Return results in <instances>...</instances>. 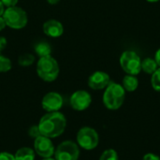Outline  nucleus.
<instances>
[{
    "label": "nucleus",
    "mask_w": 160,
    "mask_h": 160,
    "mask_svg": "<svg viewBox=\"0 0 160 160\" xmlns=\"http://www.w3.org/2000/svg\"><path fill=\"white\" fill-rule=\"evenodd\" d=\"M38 126L41 135L53 139L64 133L67 128V119L60 112H47L40 118Z\"/></svg>",
    "instance_id": "obj_1"
},
{
    "label": "nucleus",
    "mask_w": 160,
    "mask_h": 160,
    "mask_svg": "<svg viewBox=\"0 0 160 160\" xmlns=\"http://www.w3.org/2000/svg\"><path fill=\"white\" fill-rule=\"evenodd\" d=\"M126 98V90L122 84L111 82L103 94V104L111 111H116L122 107Z\"/></svg>",
    "instance_id": "obj_2"
},
{
    "label": "nucleus",
    "mask_w": 160,
    "mask_h": 160,
    "mask_svg": "<svg viewBox=\"0 0 160 160\" xmlns=\"http://www.w3.org/2000/svg\"><path fill=\"white\" fill-rule=\"evenodd\" d=\"M59 66L57 61L51 55L40 57L37 64V73L38 77L47 82L55 81L59 75Z\"/></svg>",
    "instance_id": "obj_3"
},
{
    "label": "nucleus",
    "mask_w": 160,
    "mask_h": 160,
    "mask_svg": "<svg viewBox=\"0 0 160 160\" xmlns=\"http://www.w3.org/2000/svg\"><path fill=\"white\" fill-rule=\"evenodd\" d=\"M3 18L6 24L12 29H22L27 24V14L19 7H10L5 9Z\"/></svg>",
    "instance_id": "obj_4"
},
{
    "label": "nucleus",
    "mask_w": 160,
    "mask_h": 160,
    "mask_svg": "<svg viewBox=\"0 0 160 160\" xmlns=\"http://www.w3.org/2000/svg\"><path fill=\"white\" fill-rule=\"evenodd\" d=\"M77 144L79 147L86 150L91 151L98 147L99 143V136L96 129L90 127H83L79 129L77 136Z\"/></svg>",
    "instance_id": "obj_5"
},
{
    "label": "nucleus",
    "mask_w": 160,
    "mask_h": 160,
    "mask_svg": "<svg viewBox=\"0 0 160 160\" xmlns=\"http://www.w3.org/2000/svg\"><path fill=\"white\" fill-rule=\"evenodd\" d=\"M120 66L127 74L136 76L142 70V60L137 52L126 51L120 57Z\"/></svg>",
    "instance_id": "obj_6"
},
{
    "label": "nucleus",
    "mask_w": 160,
    "mask_h": 160,
    "mask_svg": "<svg viewBox=\"0 0 160 160\" xmlns=\"http://www.w3.org/2000/svg\"><path fill=\"white\" fill-rule=\"evenodd\" d=\"M55 160H78L80 158L79 145L72 141L62 142L54 151Z\"/></svg>",
    "instance_id": "obj_7"
},
{
    "label": "nucleus",
    "mask_w": 160,
    "mask_h": 160,
    "mask_svg": "<svg viewBox=\"0 0 160 160\" xmlns=\"http://www.w3.org/2000/svg\"><path fill=\"white\" fill-rule=\"evenodd\" d=\"M34 151L40 158H48L54 155L55 148L50 138L40 135L34 140Z\"/></svg>",
    "instance_id": "obj_8"
},
{
    "label": "nucleus",
    "mask_w": 160,
    "mask_h": 160,
    "mask_svg": "<svg viewBox=\"0 0 160 160\" xmlns=\"http://www.w3.org/2000/svg\"><path fill=\"white\" fill-rule=\"evenodd\" d=\"M91 103L92 97L87 91L84 90H78L74 92L69 98V104L71 108L78 112L85 111L89 108Z\"/></svg>",
    "instance_id": "obj_9"
},
{
    "label": "nucleus",
    "mask_w": 160,
    "mask_h": 160,
    "mask_svg": "<svg viewBox=\"0 0 160 160\" xmlns=\"http://www.w3.org/2000/svg\"><path fill=\"white\" fill-rule=\"evenodd\" d=\"M63 104H64V99L62 96L56 92L47 93L41 100L42 109L47 112H59V110L63 107Z\"/></svg>",
    "instance_id": "obj_10"
},
{
    "label": "nucleus",
    "mask_w": 160,
    "mask_h": 160,
    "mask_svg": "<svg viewBox=\"0 0 160 160\" xmlns=\"http://www.w3.org/2000/svg\"><path fill=\"white\" fill-rule=\"evenodd\" d=\"M110 82V76L104 71H96L88 79V86L93 90L104 89L108 86Z\"/></svg>",
    "instance_id": "obj_11"
},
{
    "label": "nucleus",
    "mask_w": 160,
    "mask_h": 160,
    "mask_svg": "<svg viewBox=\"0 0 160 160\" xmlns=\"http://www.w3.org/2000/svg\"><path fill=\"white\" fill-rule=\"evenodd\" d=\"M43 32L51 38H59L64 33L63 24L56 20H49L43 23Z\"/></svg>",
    "instance_id": "obj_12"
},
{
    "label": "nucleus",
    "mask_w": 160,
    "mask_h": 160,
    "mask_svg": "<svg viewBox=\"0 0 160 160\" xmlns=\"http://www.w3.org/2000/svg\"><path fill=\"white\" fill-rule=\"evenodd\" d=\"M122 86L128 92H134L139 86V80L134 75H126L123 78Z\"/></svg>",
    "instance_id": "obj_13"
},
{
    "label": "nucleus",
    "mask_w": 160,
    "mask_h": 160,
    "mask_svg": "<svg viewBox=\"0 0 160 160\" xmlns=\"http://www.w3.org/2000/svg\"><path fill=\"white\" fill-rule=\"evenodd\" d=\"M15 160H35L36 153L30 147H22L14 155Z\"/></svg>",
    "instance_id": "obj_14"
},
{
    "label": "nucleus",
    "mask_w": 160,
    "mask_h": 160,
    "mask_svg": "<svg viewBox=\"0 0 160 160\" xmlns=\"http://www.w3.org/2000/svg\"><path fill=\"white\" fill-rule=\"evenodd\" d=\"M34 50H35V52L39 57L49 56V55H51V52H52V47L47 41H39V42H38L35 45Z\"/></svg>",
    "instance_id": "obj_15"
},
{
    "label": "nucleus",
    "mask_w": 160,
    "mask_h": 160,
    "mask_svg": "<svg viewBox=\"0 0 160 160\" xmlns=\"http://www.w3.org/2000/svg\"><path fill=\"white\" fill-rule=\"evenodd\" d=\"M158 64L155 59L153 58H145L143 61H142V70H143L147 74H153L158 69Z\"/></svg>",
    "instance_id": "obj_16"
},
{
    "label": "nucleus",
    "mask_w": 160,
    "mask_h": 160,
    "mask_svg": "<svg viewBox=\"0 0 160 160\" xmlns=\"http://www.w3.org/2000/svg\"><path fill=\"white\" fill-rule=\"evenodd\" d=\"M34 61H35V57H34L33 54H31V53H24V54H22L19 57L18 63L22 67H28V66L32 65L34 63Z\"/></svg>",
    "instance_id": "obj_17"
},
{
    "label": "nucleus",
    "mask_w": 160,
    "mask_h": 160,
    "mask_svg": "<svg viewBox=\"0 0 160 160\" xmlns=\"http://www.w3.org/2000/svg\"><path fill=\"white\" fill-rule=\"evenodd\" d=\"M11 67H12V64H11V61L9 60V58L4 56L0 52V72H2V73L8 72L11 69Z\"/></svg>",
    "instance_id": "obj_18"
},
{
    "label": "nucleus",
    "mask_w": 160,
    "mask_h": 160,
    "mask_svg": "<svg viewBox=\"0 0 160 160\" xmlns=\"http://www.w3.org/2000/svg\"><path fill=\"white\" fill-rule=\"evenodd\" d=\"M99 160H119V157L114 149H107L101 154Z\"/></svg>",
    "instance_id": "obj_19"
},
{
    "label": "nucleus",
    "mask_w": 160,
    "mask_h": 160,
    "mask_svg": "<svg viewBox=\"0 0 160 160\" xmlns=\"http://www.w3.org/2000/svg\"><path fill=\"white\" fill-rule=\"evenodd\" d=\"M151 85L154 90H156L157 92H160V68L152 74Z\"/></svg>",
    "instance_id": "obj_20"
},
{
    "label": "nucleus",
    "mask_w": 160,
    "mask_h": 160,
    "mask_svg": "<svg viewBox=\"0 0 160 160\" xmlns=\"http://www.w3.org/2000/svg\"><path fill=\"white\" fill-rule=\"evenodd\" d=\"M41 135L40 131H39V128H38V125H34L32 127L29 128L28 129V136L33 138L34 140L38 137H39Z\"/></svg>",
    "instance_id": "obj_21"
},
{
    "label": "nucleus",
    "mask_w": 160,
    "mask_h": 160,
    "mask_svg": "<svg viewBox=\"0 0 160 160\" xmlns=\"http://www.w3.org/2000/svg\"><path fill=\"white\" fill-rule=\"evenodd\" d=\"M0 160H15V158L8 152H0Z\"/></svg>",
    "instance_id": "obj_22"
},
{
    "label": "nucleus",
    "mask_w": 160,
    "mask_h": 160,
    "mask_svg": "<svg viewBox=\"0 0 160 160\" xmlns=\"http://www.w3.org/2000/svg\"><path fill=\"white\" fill-rule=\"evenodd\" d=\"M142 160H160V157L153 153H148L143 156Z\"/></svg>",
    "instance_id": "obj_23"
},
{
    "label": "nucleus",
    "mask_w": 160,
    "mask_h": 160,
    "mask_svg": "<svg viewBox=\"0 0 160 160\" xmlns=\"http://www.w3.org/2000/svg\"><path fill=\"white\" fill-rule=\"evenodd\" d=\"M3 5L7 8H10V7H15L16 4L18 3V0H1Z\"/></svg>",
    "instance_id": "obj_24"
},
{
    "label": "nucleus",
    "mask_w": 160,
    "mask_h": 160,
    "mask_svg": "<svg viewBox=\"0 0 160 160\" xmlns=\"http://www.w3.org/2000/svg\"><path fill=\"white\" fill-rule=\"evenodd\" d=\"M7 46V39L5 37H0V52L6 48Z\"/></svg>",
    "instance_id": "obj_25"
},
{
    "label": "nucleus",
    "mask_w": 160,
    "mask_h": 160,
    "mask_svg": "<svg viewBox=\"0 0 160 160\" xmlns=\"http://www.w3.org/2000/svg\"><path fill=\"white\" fill-rule=\"evenodd\" d=\"M155 60H156V62H157V64H158V66L160 67V48L157 51V52H156V55H155Z\"/></svg>",
    "instance_id": "obj_26"
},
{
    "label": "nucleus",
    "mask_w": 160,
    "mask_h": 160,
    "mask_svg": "<svg viewBox=\"0 0 160 160\" xmlns=\"http://www.w3.org/2000/svg\"><path fill=\"white\" fill-rule=\"evenodd\" d=\"M6 26H7V24H6V22L4 20L3 16H0V31H2Z\"/></svg>",
    "instance_id": "obj_27"
},
{
    "label": "nucleus",
    "mask_w": 160,
    "mask_h": 160,
    "mask_svg": "<svg viewBox=\"0 0 160 160\" xmlns=\"http://www.w3.org/2000/svg\"><path fill=\"white\" fill-rule=\"evenodd\" d=\"M4 11H5V6L3 5L2 1L0 0V16H2V15H3Z\"/></svg>",
    "instance_id": "obj_28"
},
{
    "label": "nucleus",
    "mask_w": 160,
    "mask_h": 160,
    "mask_svg": "<svg viewBox=\"0 0 160 160\" xmlns=\"http://www.w3.org/2000/svg\"><path fill=\"white\" fill-rule=\"evenodd\" d=\"M47 1H48V3L51 4V5H55V4H57L60 0H47Z\"/></svg>",
    "instance_id": "obj_29"
},
{
    "label": "nucleus",
    "mask_w": 160,
    "mask_h": 160,
    "mask_svg": "<svg viewBox=\"0 0 160 160\" xmlns=\"http://www.w3.org/2000/svg\"><path fill=\"white\" fill-rule=\"evenodd\" d=\"M146 1H148L150 3H156V2H158L159 0H146Z\"/></svg>",
    "instance_id": "obj_30"
},
{
    "label": "nucleus",
    "mask_w": 160,
    "mask_h": 160,
    "mask_svg": "<svg viewBox=\"0 0 160 160\" xmlns=\"http://www.w3.org/2000/svg\"><path fill=\"white\" fill-rule=\"evenodd\" d=\"M42 160H55L54 158H43Z\"/></svg>",
    "instance_id": "obj_31"
}]
</instances>
